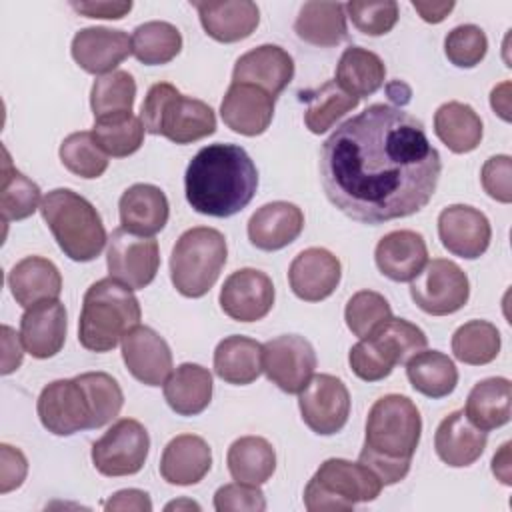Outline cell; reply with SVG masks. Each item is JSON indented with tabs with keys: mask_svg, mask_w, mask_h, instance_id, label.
Instances as JSON below:
<instances>
[{
	"mask_svg": "<svg viewBox=\"0 0 512 512\" xmlns=\"http://www.w3.org/2000/svg\"><path fill=\"white\" fill-rule=\"evenodd\" d=\"M442 172L424 124L390 104H370L322 144L320 180L328 200L362 224L420 212Z\"/></svg>",
	"mask_w": 512,
	"mask_h": 512,
	"instance_id": "6da1fadb",
	"label": "cell"
},
{
	"mask_svg": "<svg viewBox=\"0 0 512 512\" xmlns=\"http://www.w3.org/2000/svg\"><path fill=\"white\" fill-rule=\"evenodd\" d=\"M258 188V170L238 144H208L196 152L184 174L188 204L214 218L244 210Z\"/></svg>",
	"mask_w": 512,
	"mask_h": 512,
	"instance_id": "7a4b0ae2",
	"label": "cell"
},
{
	"mask_svg": "<svg viewBox=\"0 0 512 512\" xmlns=\"http://www.w3.org/2000/svg\"><path fill=\"white\" fill-rule=\"evenodd\" d=\"M422 418L416 404L402 394L378 398L366 418V436L358 462L388 486L406 478L420 444Z\"/></svg>",
	"mask_w": 512,
	"mask_h": 512,
	"instance_id": "3957f363",
	"label": "cell"
},
{
	"mask_svg": "<svg viewBox=\"0 0 512 512\" xmlns=\"http://www.w3.org/2000/svg\"><path fill=\"white\" fill-rule=\"evenodd\" d=\"M140 318V302L132 288L114 278H102L84 294L78 342L90 352H110L140 324Z\"/></svg>",
	"mask_w": 512,
	"mask_h": 512,
	"instance_id": "277c9868",
	"label": "cell"
},
{
	"mask_svg": "<svg viewBox=\"0 0 512 512\" xmlns=\"http://www.w3.org/2000/svg\"><path fill=\"white\" fill-rule=\"evenodd\" d=\"M44 222L64 256L74 262H90L104 250L106 228L98 210L70 188L50 190L40 204Z\"/></svg>",
	"mask_w": 512,
	"mask_h": 512,
	"instance_id": "5b68a950",
	"label": "cell"
},
{
	"mask_svg": "<svg viewBox=\"0 0 512 512\" xmlns=\"http://www.w3.org/2000/svg\"><path fill=\"white\" fill-rule=\"evenodd\" d=\"M140 118L146 132L164 136L174 144H192L216 132L214 110L198 98L180 94L168 82L150 86Z\"/></svg>",
	"mask_w": 512,
	"mask_h": 512,
	"instance_id": "8992f818",
	"label": "cell"
},
{
	"mask_svg": "<svg viewBox=\"0 0 512 512\" xmlns=\"http://www.w3.org/2000/svg\"><path fill=\"white\" fill-rule=\"evenodd\" d=\"M228 248L220 230L196 226L180 234L170 254V278L186 298L204 296L226 264Z\"/></svg>",
	"mask_w": 512,
	"mask_h": 512,
	"instance_id": "52a82bcc",
	"label": "cell"
},
{
	"mask_svg": "<svg viewBox=\"0 0 512 512\" xmlns=\"http://www.w3.org/2000/svg\"><path fill=\"white\" fill-rule=\"evenodd\" d=\"M426 346L428 338L416 324L392 316L350 348L348 362L360 380L378 382L390 376L396 364H406Z\"/></svg>",
	"mask_w": 512,
	"mask_h": 512,
	"instance_id": "ba28073f",
	"label": "cell"
},
{
	"mask_svg": "<svg viewBox=\"0 0 512 512\" xmlns=\"http://www.w3.org/2000/svg\"><path fill=\"white\" fill-rule=\"evenodd\" d=\"M382 482L362 462L328 458L304 488V506L310 512L352 510L358 502H372Z\"/></svg>",
	"mask_w": 512,
	"mask_h": 512,
	"instance_id": "9c48e42d",
	"label": "cell"
},
{
	"mask_svg": "<svg viewBox=\"0 0 512 512\" xmlns=\"http://www.w3.org/2000/svg\"><path fill=\"white\" fill-rule=\"evenodd\" d=\"M470 296L466 272L452 260L434 258L426 262L420 274L410 280V298L432 316H448L458 312Z\"/></svg>",
	"mask_w": 512,
	"mask_h": 512,
	"instance_id": "30bf717a",
	"label": "cell"
},
{
	"mask_svg": "<svg viewBox=\"0 0 512 512\" xmlns=\"http://www.w3.org/2000/svg\"><path fill=\"white\" fill-rule=\"evenodd\" d=\"M36 412L42 426L56 436H70L94 428V410L78 376L54 380L44 386L36 402Z\"/></svg>",
	"mask_w": 512,
	"mask_h": 512,
	"instance_id": "8fae6325",
	"label": "cell"
},
{
	"mask_svg": "<svg viewBox=\"0 0 512 512\" xmlns=\"http://www.w3.org/2000/svg\"><path fill=\"white\" fill-rule=\"evenodd\" d=\"M150 450L146 428L134 418H120L92 444V464L104 476L140 472Z\"/></svg>",
	"mask_w": 512,
	"mask_h": 512,
	"instance_id": "7c38bea8",
	"label": "cell"
},
{
	"mask_svg": "<svg viewBox=\"0 0 512 512\" xmlns=\"http://www.w3.org/2000/svg\"><path fill=\"white\" fill-rule=\"evenodd\" d=\"M106 266L110 278L132 290H142L156 278L160 266L158 242L152 236H138L120 226L108 238Z\"/></svg>",
	"mask_w": 512,
	"mask_h": 512,
	"instance_id": "4fadbf2b",
	"label": "cell"
},
{
	"mask_svg": "<svg viewBox=\"0 0 512 512\" xmlns=\"http://www.w3.org/2000/svg\"><path fill=\"white\" fill-rule=\"evenodd\" d=\"M298 394L302 420L314 434L332 436L348 422L350 394L340 378L316 374Z\"/></svg>",
	"mask_w": 512,
	"mask_h": 512,
	"instance_id": "5bb4252c",
	"label": "cell"
},
{
	"mask_svg": "<svg viewBox=\"0 0 512 512\" xmlns=\"http://www.w3.org/2000/svg\"><path fill=\"white\" fill-rule=\"evenodd\" d=\"M316 352L298 334L276 336L262 344V372L288 394H298L314 376Z\"/></svg>",
	"mask_w": 512,
	"mask_h": 512,
	"instance_id": "9a60e30c",
	"label": "cell"
},
{
	"mask_svg": "<svg viewBox=\"0 0 512 512\" xmlns=\"http://www.w3.org/2000/svg\"><path fill=\"white\" fill-rule=\"evenodd\" d=\"M218 300L222 312L232 320L256 322L274 306V284L262 270L240 268L224 280Z\"/></svg>",
	"mask_w": 512,
	"mask_h": 512,
	"instance_id": "2e32d148",
	"label": "cell"
},
{
	"mask_svg": "<svg viewBox=\"0 0 512 512\" xmlns=\"http://www.w3.org/2000/svg\"><path fill=\"white\" fill-rule=\"evenodd\" d=\"M438 236L450 254L474 260L488 250L492 228L478 208L452 204L438 214Z\"/></svg>",
	"mask_w": 512,
	"mask_h": 512,
	"instance_id": "e0dca14e",
	"label": "cell"
},
{
	"mask_svg": "<svg viewBox=\"0 0 512 512\" xmlns=\"http://www.w3.org/2000/svg\"><path fill=\"white\" fill-rule=\"evenodd\" d=\"M122 360L128 372L146 386H160L172 372V352L150 326H134L122 338Z\"/></svg>",
	"mask_w": 512,
	"mask_h": 512,
	"instance_id": "ac0fdd59",
	"label": "cell"
},
{
	"mask_svg": "<svg viewBox=\"0 0 512 512\" xmlns=\"http://www.w3.org/2000/svg\"><path fill=\"white\" fill-rule=\"evenodd\" d=\"M72 58L88 74H110L132 54V36L124 30L90 26L74 34Z\"/></svg>",
	"mask_w": 512,
	"mask_h": 512,
	"instance_id": "d6986e66",
	"label": "cell"
},
{
	"mask_svg": "<svg viewBox=\"0 0 512 512\" xmlns=\"http://www.w3.org/2000/svg\"><path fill=\"white\" fill-rule=\"evenodd\" d=\"M66 308L60 300H42L24 310L20 318V340L32 358L56 356L66 340Z\"/></svg>",
	"mask_w": 512,
	"mask_h": 512,
	"instance_id": "ffe728a7",
	"label": "cell"
},
{
	"mask_svg": "<svg viewBox=\"0 0 512 512\" xmlns=\"http://www.w3.org/2000/svg\"><path fill=\"white\" fill-rule=\"evenodd\" d=\"M294 78V60L292 56L276 46L262 44L258 48L242 54L232 70V82L252 84L276 98Z\"/></svg>",
	"mask_w": 512,
	"mask_h": 512,
	"instance_id": "44dd1931",
	"label": "cell"
},
{
	"mask_svg": "<svg viewBox=\"0 0 512 512\" xmlns=\"http://www.w3.org/2000/svg\"><path fill=\"white\" fill-rule=\"evenodd\" d=\"M340 276V260L326 248L302 250L288 268L292 292L306 302H320L328 298L340 284Z\"/></svg>",
	"mask_w": 512,
	"mask_h": 512,
	"instance_id": "7402d4cb",
	"label": "cell"
},
{
	"mask_svg": "<svg viewBox=\"0 0 512 512\" xmlns=\"http://www.w3.org/2000/svg\"><path fill=\"white\" fill-rule=\"evenodd\" d=\"M274 100L258 86L232 82L220 104V116L230 130L242 136H258L272 122Z\"/></svg>",
	"mask_w": 512,
	"mask_h": 512,
	"instance_id": "603a6c76",
	"label": "cell"
},
{
	"mask_svg": "<svg viewBox=\"0 0 512 512\" xmlns=\"http://www.w3.org/2000/svg\"><path fill=\"white\" fill-rule=\"evenodd\" d=\"M304 228L302 210L284 200L260 206L248 220V240L258 250L274 252L292 244Z\"/></svg>",
	"mask_w": 512,
	"mask_h": 512,
	"instance_id": "cb8c5ba5",
	"label": "cell"
},
{
	"mask_svg": "<svg viewBox=\"0 0 512 512\" xmlns=\"http://www.w3.org/2000/svg\"><path fill=\"white\" fill-rule=\"evenodd\" d=\"M378 270L394 282H410L428 262V248L422 234L394 230L380 238L374 250Z\"/></svg>",
	"mask_w": 512,
	"mask_h": 512,
	"instance_id": "d4e9b609",
	"label": "cell"
},
{
	"mask_svg": "<svg viewBox=\"0 0 512 512\" xmlns=\"http://www.w3.org/2000/svg\"><path fill=\"white\" fill-rule=\"evenodd\" d=\"M486 442V432L474 426L464 410L450 412L438 424L434 434V448L438 458L452 468H464L474 464L482 456Z\"/></svg>",
	"mask_w": 512,
	"mask_h": 512,
	"instance_id": "484cf974",
	"label": "cell"
},
{
	"mask_svg": "<svg viewBox=\"0 0 512 512\" xmlns=\"http://www.w3.org/2000/svg\"><path fill=\"white\" fill-rule=\"evenodd\" d=\"M192 6L198 10L204 32L224 44L248 38L260 22V10L250 0L192 2Z\"/></svg>",
	"mask_w": 512,
	"mask_h": 512,
	"instance_id": "4316f807",
	"label": "cell"
},
{
	"mask_svg": "<svg viewBox=\"0 0 512 512\" xmlns=\"http://www.w3.org/2000/svg\"><path fill=\"white\" fill-rule=\"evenodd\" d=\"M212 466V450L208 442L196 434H180L172 438L160 458V474L168 484H198Z\"/></svg>",
	"mask_w": 512,
	"mask_h": 512,
	"instance_id": "83f0119b",
	"label": "cell"
},
{
	"mask_svg": "<svg viewBox=\"0 0 512 512\" xmlns=\"http://www.w3.org/2000/svg\"><path fill=\"white\" fill-rule=\"evenodd\" d=\"M120 224L138 236H154L168 222V198L154 184H134L120 196Z\"/></svg>",
	"mask_w": 512,
	"mask_h": 512,
	"instance_id": "f1b7e54d",
	"label": "cell"
},
{
	"mask_svg": "<svg viewBox=\"0 0 512 512\" xmlns=\"http://www.w3.org/2000/svg\"><path fill=\"white\" fill-rule=\"evenodd\" d=\"M8 288L14 300L28 308L42 300H58L62 276L54 262L42 256H26L8 272Z\"/></svg>",
	"mask_w": 512,
	"mask_h": 512,
	"instance_id": "f546056e",
	"label": "cell"
},
{
	"mask_svg": "<svg viewBox=\"0 0 512 512\" xmlns=\"http://www.w3.org/2000/svg\"><path fill=\"white\" fill-rule=\"evenodd\" d=\"M164 400L180 416L204 412L212 400V374L200 364H180L164 382Z\"/></svg>",
	"mask_w": 512,
	"mask_h": 512,
	"instance_id": "4dcf8cb0",
	"label": "cell"
},
{
	"mask_svg": "<svg viewBox=\"0 0 512 512\" xmlns=\"http://www.w3.org/2000/svg\"><path fill=\"white\" fill-rule=\"evenodd\" d=\"M512 408V384L508 378L492 376L476 382L466 398L464 414L480 430L488 432L508 424Z\"/></svg>",
	"mask_w": 512,
	"mask_h": 512,
	"instance_id": "1f68e13d",
	"label": "cell"
},
{
	"mask_svg": "<svg viewBox=\"0 0 512 512\" xmlns=\"http://www.w3.org/2000/svg\"><path fill=\"white\" fill-rule=\"evenodd\" d=\"M294 32L312 46H338L348 36L346 6L340 2H306L294 22Z\"/></svg>",
	"mask_w": 512,
	"mask_h": 512,
	"instance_id": "d6a6232c",
	"label": "cell"
},
{
	"mask_svg": "<svg viewBox=\"0 0 512 512\" xmlns=\"http://www.w3.org/2000/svg\"><path fill=\"white\" fill-rule=\"evenodd\" d=\"M214 372L228 384H252L262 372V344L248 336H226L214 350Z\"/></svg>",
	"mask_w": 512,
	"mask_h": 512,
	"instance_id": "836d02e7",
	"label": "cell"
},
{
	"mask_svg": "<svg viewBox=\"0 0 512 512\" xmlns=\"http://www.w3.org/2000/svg\"><path fill=\"white\" fill-rule=\"evenodd\" d=\"M226 464L236 482L260 486L276 470V452L262 436H242L230 444Z\"/></svg>",
	"mask_w": 512,
	"mask_h": 512,
	"instance_id": "e575fe53",
	"label": "cell"
},
{
	"mask_svg": "<svg viewBox=\"0 0 512 512\" xmlns=\"http://www.w3.org/2000/svg\"><path fill=\"white\" fill-rule=\"evenodd\" d=\"M434 132L456 154H466L478 148L482 140V120L470 104L446 102L434 114Z\"/></svg>",
	"mask_w": 512,
	"mask_h": 512,
	"instance_id": "d590c367",
	"label": "cell"
},
{
	"mask_svg": "<svg viewBox=\"0 0 512 512\" xmlns=\"http://www.w3.org/2000/svg\"><path fill=\"white\" fill-rule=\"evenodd\" d=\"M384 78L386 66L382 58L360 46H350L342 52L334 76L336 84L356 98H364L380 90Z\"/></svg>",
	"mask_w": 512,
	"mask_h": 512,
	"instance_id": "8d00e7d4",
	"label": "cell"
},
{
	"mask_svg": "<svg viewBox=\"0 0 512 512\" xmlns=\"http://www.w3.org/2000/svg\"><path fill=\"white\" fill-rule=\"evenodd\" d=\"M406 376L412 388L428 398H444L458 384V370L444 352L420 350L406 362Z\"/></svg>",
	"mask_w": 512,
	"mask_h": 512,
	"instance_id": "74e56055",
	"label": "cell"
},
{
	"mask_svg": "<svg viewBox=\"0 0 512 512\" xmlns=\"http://www.w3.org/2000/svg\"><path fill=\"white\" fill-rule=\"evenodd\" d=\"M302 100H306L308 104L304 112V122L312 134L326 132L336 124V120H340L346 112L354 110L360 102V98L348 94L342 86H338L336 80H328L322 86L304 92Z\"/></svg>",
	"mask_w": 512,
	"mask_h": 512,
	"instance_id": "f35d334b",
	"label": "cell"
},
{
	"mask_svg": "<svg viewBox=\"0 0 512 512\" xmlns=\"http://www.w3.org/2000/svg\"><path fill=\"white\" fill-rule=\"evenodd\" d=\"M182 50V34L170 22L152 20L134 28L132 54L146 66L168 64Z\"/></svg>",
	"mask_w": 512,
	"mask_h": 512,
	"instance_id": "ab89813d",
	"label": "cell"
},
{
	"mask_svg": "<svg viewBox=\"0 0 512 512\" xmlns=\"http://www.w3.org/2000/svg\"><path fill=\"white\" fill-rule=\"evenodd\" d=\"M136 98L134 76L126 70H114L98 76L90 90V108L94 120L114 118L132 112Z\"/></svg>",
	"mask_w": 512,
	"mask_h": 512,
	"instance_id": "60d3db41",
	"label": "cell"
},
{
	"mask_svg": "<svg viewBox=\"0 0 512 512\" xmlns=\"http://www.w3.org/2000/svg\"><path fill=\"white\" fill-rule=\"evenodd\" d=\"M40 188L20 170L10 164L8 152L4 150L2 184H0V210L2 220H24L38 210Z\"/></svg>",
	"mask_w": 512,
	"mask_h": 512,
	"instance_id": "b9f144b4",
	"label": "cell"
},
{
	"mask_svg": "<svg viewBox=\"0 0 512 512\" xmlns=\"http://www.w3.org/2000/svg\"><path fill=\"white\" fill-rule=\"evenodd\" d=\"M500 344L498 328L486 320H470L452 336L454 356L470 366L492 362L500 352Z\"/></svg>",
	"mask_w": 512,
	"mask_h": 512,
	"instance_id": "7bdbcfd3",
	"label": "cell"
},
{
	"mask_svg": "<svg viewBox=\"0 0 512 512\" xmlns=\"http://www.w3.org/2000/svg\"><path fill=\"white\" fill-rule=\"evenodd\" d=\"M144 132L146 128L142 124V118L134 116L132 112L114 118L94 120L92 128V134L100 148L114 158L134 154L144 142Z\"/></svg>",
	"mask_w": 512,
	"mask_h": 512,
	"instance_id": "ee69618b",
	"label": "cell"
},
{
	"mask_svg": "<svg viewBox=\"0 0 512 512\" xmlns=\"http://www.w3.org/2000/svg\"><path fill=\"white\" fill-rule=\"evenodd\" d=\"M60 162L80 178H98L108 168V154L100 148L92 132H74L60 144Z\"/></svg>",
	"mask_w": 512,
	"mask_h": 512,
	"instance_id": "f6af8a7d",
	"label": "cell"
},
{
	"mask_svg": "<svg viewBox=\"0 0 512 512\" xmlns=\"http://www.w3.org/2000/svg\"><path fill=\"white\" fill-rule=\"evenodd\" d=\"M392 318V308L388 300L374 290H360L348 302L344 310L346 326L360 340L370 336L376 328Z\"/></svg>",
	"mask_w": 512,
	"mask_h": 512,
	"instance_id": "bcb514c9",
	"label": "cell"
},
{
	"mask_svg": "<svg viewBox=\"0 0 512 512\" xmlns=\"http://www.w3.org/2000/svg\"><path fill=\"white\" fill-rule=\"evenodd\" d=\"M78 380L90 398L94 410V428H102L112 422L124 404V394L116 378L106 372H84L78 374Z\"/></svg>",
	"mask_w": 512,
	"mask_h": 512,
	"instance_id": "7dc6e473",
	"label": "cell"
},
{
	"mask_svg": "<svg viewBox=\"0 0 512 512\" xmlns=\"http://www.w3.org/2000/svg\"><path fill=\"white\" fill-rule=\"evenodd\" d=\"M488 50V38L476 24H460L444 38L446 58L458 68H474L480 64Z\"/></svg>",
	"mask_w": 512,
	"mask_h": 512,
	"instance_id": "c3c4849f",
	"label": "cell"
},
{
	"mask_svg": "<svg viewBox=\"0 0 512 512\" xmlns=\"http://www.w3.org/2000/svg\"><path fill=\"white\" fill-rule=\"evenodd\" d=\"M344 6L356 30L368 36L388 34L398 22V4L394 0H380V2L354 0Z\"/></svg>",
	"mask_w": 512,
	"mask_h": 512,
	"instance_id": "681fc988",
	"label": "cell"
},
{
	"mask_svg": "<svg viewBox=\"0 0 512 512\" xmlns=\"http://www.w3.org/2000/svg\"><path fill=\"white\" fill-rule=\"evenodd\" d=\"M214 510H218V512H228V510L262 512V510H266V500L258 486L232 482V484H224L216 490Z\"/></svg>",
	"mask_w": 512,
	"mask_h": 512,
	"instance_id": "f907efd6",
	"label": "cell"
},
{
	"mask_svg": "<svg viewBox=\"0 0 512 512\" xmlns=\"http://www.w3.org/2000/svg\"><path fill=\"white\" fill-rule=\"evenodd\" d=\"M510 178H512V160L508 154H498L488 158L480 172V182L484 192L502 204H510L512 200Z\"/></svg>",
	"mask_w": 512,
	"mask_h": 512,
	"instance_id": "816d5d0a",
	"label": "cell"
},
{
	"mask_svg": "<svg viewBox=\"0 0 512 512\" xmlns=\"http://www.w3.org/2000/svg\"><path fill=\"white\" fill-rule=\"evenodd\" d=\"M0 462V494H8L10 490L20 488L26 480L28 460L18 448L0 444Z\"/></svg>",
	"mask_w": 512,
	"mask_h": 512,
	"instance_id": "f5cc1de1",
	"label": "cell"
},
{
	"mask_svg": "<svg viewBox=\"0 0 512 512\" xmlns=\"http://www.w3.org/2000/svg\"><path fill=\"white\" fill-rule=\"evenodd\" d=\"M104 510H136V512H150L152 510V500L144 490L136 488H126L114 492L106 502Z\"/></svg>",
	"mask_w": 512,
	"mask_h": 512,
	"instance_id": "db71d44e",
	"label": "cell"
},
{
	"mask_svg": "<svg viewBox=\"0 0 512 512\" xmlns=\"http://www.w3.org/2000/svg\"><path fill=\"white\" fill-rule=\"evenodd\" d=\"M70 6L88 18L118 20L132 10V2H70Z\"/></svg>",
	"mask_w": 512,
	"mask_h": 512,
	"instance_id": "11a10c76",
	"label": "cell"
},
{
	"mask_svg": "<svg viewBox=\"0 0 512 512\" xmlns=\"http://www.w3.org/2000/svg\"><path fill=\"white\" fill-rule=\"evenodd\" d=\"M22 346L24 344H20L18 334L10 326H2V348H4L2 374H10L22 364V356H24Z\"/></svg>",
	"mask_w": 512,
	"mask_h": 512,
	"instance_id": "9f6ffc18",
	"label": "cell"
},
{
	"mask_svg": "<svg viewBox=\"0 0 512 512\" xmlns=\"http://www.w3.org/2000/svg\"><path fill=\"white\" fill-rule=\"evenodd\" d=\"M454 2H422V0H412V8L420 14V18L424 22L430 24H438L442 22L452 10H454Z\"/></svg>",
	"mask_w": 512,
	"mask_h": 512,
	"instance_id": "6f0895ef",
	"label": "cell"
},
{
	"mask_svg": "<svg viewBox=\"0 0 512 512\" xmlns=\"http://www.w3.org/2000/svg\"><path fill=\"white\" fill-rule=\"evenodd\" d=\"M490 106L502 120L510 122V82H502L492 90Z\"/></svg>",
	"mask_w": 512,
	"mask_h": 512,
	"instance_id": "680465c9",
	"label": "cell"
},
{
	"mask_svg": "<svg viewBox=\"0 0 512 512\" xmlns=\"http://www.w3.org/2000/svg\"><path fill=\"white\" fill-rule=\"evenodd\" d=\"M492 472L498 476V480L502 484H510V442H504L498 450V454H494L492 458Z\"/></svg>",
	"mask_w": 512,
	"mask_h": 512,
	"instance_id": "91938a15",
	"label": "cell"
},
{
	"mask_svg": "<svg viewBox=\"0 0 512 512\" xmlns=\"http://www.w3.org/2000/svg\"><path fill=\"white\" fill-rule=\"evenodd\" d=\"M174 508H176V510H180V508H188V510H192V508H194V510H200V506H198L196 502H192V500H184V498H182V500H176V502L166 504V510H174Z\"/></svg>",
	"mask_w": 512,
	"mask_h": 512,
	"instance_id": "94428289",
	"label": "cell"
}]
</instances>
